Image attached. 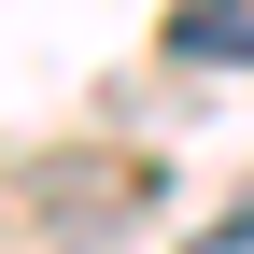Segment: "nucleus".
Here are the masks:
<instances>
[{"instance_id":"nucleus-1","label":"nucleus","mask_w":254,"mask_h":254,"mask_svg":"<svg viewBox=\"0 0 254 254\" xmlns=\"http://www.w3.org/2000/svg\"><path fill=\"white\" fill-rule=\"evenodd\" d=\"M170 57L184 71H254V0H170Z\"/></svg>"}]
</instances>
